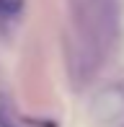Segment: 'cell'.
<instances>
[{
	"instance_id": "6da1fadb",
	"label": "cell",
	"mask_w": 124,
	"mask_h": 127,
	"mask_svg": "<svg viewBox=\"0 0 124 127\" xmlns=\"http://www.w3.org/2000/svg\"><path fill=\"white\" fill-rule=\"evenodd\" d=\"M23 10V0H0V16H18Z\"/></svg>"
}]
</instances>
